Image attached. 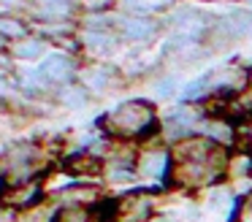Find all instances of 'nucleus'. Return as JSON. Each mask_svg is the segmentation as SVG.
<instances>
[{
    "mask_svg": "<svg viewBox=\"0 0 252 222\" xmlns=\"http://www.w3.org/2000/svg\"><path fill=\"white\" fill-rule=\"evenodd\" d=\"M49 222H98L95 206H57L52 209Z\"/></svg>",
    "mask_w": 252,
    "mask_h": 222,
    "instance_id": "obj_12",
    "label": "nucleus"
},
{
    "mask_svg": "<svg viewBox=\"0 0 252 222\" xmlns=\"http://www.w3.org/2000/svg\"><path fill=\"white\" fill-rule=\"evenodd\" d=\"M228 222H252V187L244 195H239L228 214Z\"/></svg>",
    "mask_w": 252,
    "mask_h": 222,
    "instance_id": "obj_14",
    "label": "nucleus"
},
{
    "mask_svg": "<svg viewBox=\"0 0 252 222\" xmlns=\"http://www.w3.org/2000/svg\"><path fill=\"white\" fill-rule=\"evenodd\" d=\"M152 97L155 100H168V97H174L176 95V79L174 76H160V79H155L152 81ZM149 97V100H152Z\"/></svg>",
    "mask_w": 252,
    "mask_h": 222,
    "instance_id": "obj_16",
    "label": "nucleus"
},
{
    "mask_svg": "<svg viewBox=\"0 0 252 222\" xmlns=\"http://www.w3.org/2000/svg\"><path fill=\"white\" fill-rule=\"evenodd\" d=\"M98 130L120 144H144L160 135V111L149 97H125L98 119Z\"/></svg>",
    "mask_w": 252,
    "mask_h": 222,
    "instance_id": "obj_2",
    "label": "nucleus"
},
{
    "mask_svg": "<svg viewBox=\"0 0 252 222\" xmlns=\"http://www.w3.org/2000/svg\"><path fill=\"white\" fill-rule=\"evenodd\" d=\"M163 16H149V14H127V11H117L114 19V32L120 35L122 43H152L155 38L163 32Z\"/></svg>",
    "mask_w": 252,
    "mask_h": 222,
    "instance_id": "obj_7",
    "label": "nucleus"
},
{
    "mask_svg": "<svg viewBox=\"0 0 252 222\" xmlns=\"http://www.w3.org/2000/svg\"><path fill=\"white\" fill-rule=\"evenodd\" d=\"M244 38H252V11H230L225 16H217L209 30L206 41L214 46H230V43H239Z\"/></svg>",
    "mask_w": 252,
    "mask_h": 222,
    "instance_id": "obj_9",
    "label": "nucleus"
},
{
    "mask_svg": "<svg viewBox=\"0 0 252 222\" xmlns=\"http://www.w3.org/2000/svg\"><path fill=\"white\" fill-rule=\"evenodd\" d=\"M30 32V19L19 14H0V38L11 46L14 41H19L22 35Z\"/></svg>",
    "mask_w": 252,
    "mask_h": 222,
    "instance_id": "obj_13",
    "label": "nucleus"
},
{
    "mask_svg": "<svg viewBox=\"0 0 252 222\" xmlns=\"http://www.w3.org/2000/svg\"><path fill=\"white\" fill-rule=\"evenodd\" d=\"M250 84H252V68H250Z\"/></svg>",
    "mask_w": 252,
    "mask_h": 222,
    "instance_id": "obj_20",
    "label": "nucleus"
},
{
    "mask_svg": "<svg viewBox=\"0 0 252 222\" xmlns=\"http://www.w3.org/2000/svg\"><path fill=\"white\" fill-rule=\"evenodd\" d=\"M111 200V220L114 222H152L160 209V190L133 187Z\"/></svg>",
    "mask_w": 252,
    "mask_h": 222,
    "instance_id": "obj_5",
    "label": "nucleus"
},
{
    "mask_svg": "<svg viewBox=\"0 0 252 222\" xmlns=\"http://www.w3.org/2000/svg\"><path fill=\"white\" fill-rule=\"evenodd\" d=\"M174 152V171H171V187L198 192L225 184L230 149L220 146L206 135H190L171 146Z\"/></svg>",
    "mask_w": 252,
    "mask_h": 222,
    "instance_id": "obj_1",
    "label": "nucleus"
},
{
    "mask_svg": "<svg viewBox=\"0 0 252 222\" xmlns=\"http://www.w3.org/2000/svg\"><path fill=\"white\" fill-rule=\"evenodd\" d=\"M8 49H11V54H14V60H17V65H35L46 52H49V49H55V46H52V43L46 41L41 32H35L33 27H30L28 35H22L19 41H14Z\"/></svg>",
    "mask_w": 252,
    "mask_h": 222,
    "instance_id": "obj_11",
    "label": "nucleus"
},
{
    "mask_svg": "<svg viewBox=\"0 0 252 222\" xmlns=\"http://www.w3.org/2000/svg\"><path fill=\"white\" fill-rule=\"evenodd\" d=\"M171 171H174L171 144L152 138L136 146V179L144 187H155V190L171 187Z\"/></svg>",
    "mask_w": 252,
    "mask_h": 222,
    "instance_id": "obj_4",
    "label": "nucleus"
},
{
    "mask_svg": "<svg viewBox=\"0 0 252 222\" xmlns=\"http://www.w3.org/2000/svg\"><path fill=\"white\" fill-rule=\"evenodd\" d=\"M55 168V155L44 141H14L0 152V184H25L44 179Z\"/></svg>",
    "mask_w": 252,
    "mask_h": 222,
    "instance_id": "obj_3",
    "label": "nucleus"
},
{
    "mask_svg": "<svg viewBox=\"0 0 252 222\" xmlns=\"http://www.w3.org/2000/svg\"><path fill=\"white\" fill-rule=\"evenodd\" d=\"M236 149H250L252 152V111L239 122V146Z\"/></svg>",
    "mask_w": 252,
    "mask_h": 222,
    "instance_id": "obj_17",
    "label": "nucleus"
},
{
    "mask_svg": "<svg viewBox=\"0 0 252 222\" xmlns=\"http://www.w3.org/2000/svg\"><path fill=\"white\" fill-rule=\"evenodd\" d=\"M76 81L90 92V97H103L122 84V70L103 60H82Z\"/></svg>",
    "mask_w": 252,
    "mask_h": 222,
    "instance_id": "obj_8",
    "label": "nucleus"
},
{
    "mask_svg": "<svg viewBox=\"0 0 252 222\" xmlns=\"http://www.w3.org/2000/svg\"><path fill=\"white\" fill-rule=\"evenodd\" d=\"M136 144H120L114 141L100 162V184L111 187H130L136 184Z\"/></svg>",
    "mask_w": 252,
    "mask_h": 222,
    "instance_id": "obj_6",
    "label": "nucleus"
},
{
    "mask_svg": "<svg viewBox=\"0 0 252 222\" xmlns=\"http://www.w3.org/2000/svg\"><path fill=\"white\" fill-rule=\"evenodd\" d=\"M190 3H233V0H190Z\"/></svg>",
    "mask_w": 252,
    "mask_h": 222,
    "instance_id": "obj_19",
    "label": "nucleus"
},
{
    "mask_svg": "<svg viewBox=\"0 0 252 222\" xmlns=\"http://www.w3.org/2000/svg\"><path fill=\"white\" fill-rule=\"evenodd\" d=\"M79 8V16L84 14H109L117 11V0H73Z\"/></svg>",
    "mask_w": 252,
    "mask_h": 222,
    "instance_id": "obj_15",
    "label": "nucleus"
},
{
    "mask_svg": "<svg viewBox=\"0 0 252 222\" xmlns=\"http://www.w3.org/2000/svg\"><path fill=\"white\" fill-rule=\"evenodd\" d=\"M17 60H14L11 49H0V76H14V70H17Z\"/></svg>",
    "mask_w": 252,
    "mask_h": 222,
    "instance_id": "obj_18",
    "label": "nucleus"
},
{
    "mask_svg": "<svg viewBox=\"0 0 252 222\" xmlns=\"http://www.w3.org/2000/svg\"><path fill=\"white\" fill-rule=\"evenodd\" d=\"M46 182L44 179H33L25 184H8L0 190V206H6L14 214H28V211L38 209L41 203H46Z\"/></svg>",
    "mask_w": 252,
    "mask_h": 222,
    "instance_id": "obj_10",
    "label": "nucleus"
}]
</instances>
